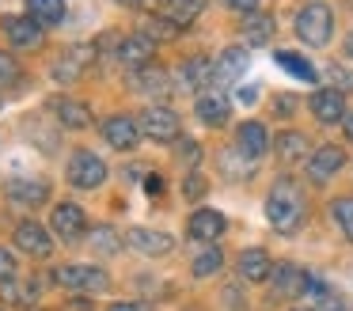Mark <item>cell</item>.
<instances>
[{"label":"cell","mask_w":353,"mask_h":311,"mask_svg":"<svg viewBox=\"0 0 353 311\" xmlns=\"http://www.w3.org/2000/svg\"><path fill=\"white\" fill-rule=\"evenodd\" d=\"M307 217V201H304V190H300L296 179H277L266 194V220L274 224V232L292 235Z\"/></svg>","instance_id":"6da1fadb"},{"label":"cell","mask_w":353,"mask_h":311,"mask_svg":"<svg viewBox=\"0 0 353 311\" xmlns=\"http://www.w3.org/2000/svg\"><path fill=\"white\" fill-rule=\"evenodd\" d=\"M296 38L304 46H312V50L327 46L330 38H334V12H330V4L312 0V4L300 8L296 12Z\"/></svg>","instance_id":"7a4b0ae2"},{"label":"cell","mask_w":353,"mask_h":311,"mask_svg":"<svg viewBox=\"0 0 353 311\" xmlns=\"http://www.w3.org/2000/svg\"><path fill=\"white\" fill-rule=\"evenodd\" d=\"M54 281L65 292H80V296L110 292V273L103 270V265H57Z\"/></svg>","instance_id":"3957f363"},{"label":"cell","mask_w":353,"mask_h":311,"mask_svg":"<svg viewBox=\"0 0 353 311\" xmlns=\"http://www.w3.org/2000/svg\"><path fill=\"white\" fill-rule=\"evenodd\" d=\"M137 126H141V137H148V141L175 144V141H179V129H183V121H179V114L171 110V106L152 103V106H145V114H141Z\"/></svg>","instance_id":"277c9868"},{"label":"cell","mask_w":353,"mask_h":311,"mask_svg":"<svg viewBox=\"0 0 353 311\" xmlns=\"http://www.w3.org/2000/svg\"><path fill=\"white\" fill-rule=\"evenodd\" d=\"M110 167L103 163V156H95L92 148H80L69 156V182L77 190H99L107 182Z\"/></svg>","instance_id":"5b68a950"},{"label":"cell","mask_w":353,"mask_h":311,"mask_svg":"<svg viewBox=\"0 0 353 311\" xmlns=\"http://www.w3.org/2000/svg\"><path fill=\"white\" fill-rule=\"evenodd\" d=\"M213 80H216V61L205 57V53H194V57H186L175 68L179 91H198V95H205V83H213Z\"/></svg>","instance_id":"8992f818"},{"label":"cell","mask_w":353,"mask_h":311,"mask_svg":"<svg viewBox=\"0 0 353 311\" xmlns=\"http://www.w3.org/2000/svg\"><path fill=\"white\" fill-rule=\"evenodd\" d=\"M4 34H8L12 50H23V53H34L46 46V27L34 23L31 15H4Z\"/></svg>","instance_id":"52a82bcc"},{"label":"cell","mask_w":353,"mask_h":311,"mask_svg":"<svg viewBox=\"0 0 353 311\" xmlns=\"http://www.w3.org/2000/svg\"><path fill=\"white\" fill-rule=\"evenodd\" d=\"M342 167H345V152L338 148V144H323V148H315L312 159H307V182H312V186H327Z\"/></svg>","instance_id":"ba28073f"},{"label":"cell","mask_w":353,"mask_h":311,"mask_svg":"<svg viewBox=\"0 0 353 311\" xmlns=\"http://www.w3.org/2000/svg\"><path fill=\"white\" fill-rule=\"evenodd\" d=\"M12 239H16V247L23 250V254H31V258H50L54 254V239H50V232L42 224H34V220H19L16 232H12Z\"/></svg>","instance_id":"9c48e42d"},{"label":"cell","mask_w":353,"mask_h":311,"mask_svg":"<svg viewBox=\"0 0 353 311\" xmlns=\"http://www.w3.org/2000/svg\"><path fill=\"white\" fill-rule=\"evenodd\" d=\"M50 228H54L65 243H77V239H84V232H88V217H84V209H80V205L61 201V205H54Z\"/></svg>","instance_id":"30bf717a"},{"label":"cell","mask_w":353,"mask_h":311,"mask_svg":"<svg viewBox=\"0 0 353 311\" xmlns=\"http://www.w3.org/2000/svg\"><path fill=\"white\" fill-rule=\"evenodd\" d=\"M103 141L118 152H133L141 144V126L133 118H125V114H110L103 121Z\"/></svg>","instance_id":"8fae6325"},{"label":"cell","mask_w":353,"mask_h":311,"mask_svg":"<svg viewBox=\"0 0 353 311\" xmlns=\"http://www.w3.org/2000/svg\"><path fill=\"white\" fill-rule=\"evenodd\" d=\"M152 50H156V42H148V38L137 30V34H130V38H122V42H118L114 57H118V65H125V68H133V72H141V68L156 65V61H152Z\"/></svg>","instance_id":"7c38bea8"},{"label":"cell","mask_w":353,"mask_h":311,"mask_svg":"<svg viewBox=\"0 0 353 311\" xmlns=\"http://www.w3.org/2000/svg\"><path fill=\"white\" fill-rule=\"evenodd\" d=\"M274 292L277 296H285V300H292V296H304L307 288H312V273L307 270H300L296 262H281V265H274Z\"/></svg>","instance_id":"4fadbf2b"},{"label":"cell","mask_w":353,"mask_h":311,"mask_svg":"<svg viewBox=\"0 0 353 311\" xmlns=\"http://www.w3.org/2000/svg\"><path fill=\"white\" fill-rule=\"evenodd\" d=\"M312 114H315V121H323V126H338V121H345V95L338 88H319L312 95Z\"/></svg>","instance_id":"5bb4252c"},{"label":"cell","mask_w":353,"mask_h":311,"mask_svg":"<svg viewBox=\"0 0 353 311\" xmlns=\"http://www.w3.org/2000/svg\"><path fill=\"white\" fill-rule=\"evenodd\" d=\"M95 61V50L92 46H72V50H65L61 57L54 61V80L57 83H72L84 76V68Z\"/></svg>","instance_id":"9a60e30c"},{"label":"cell","mask_w":353,"mask_h":311,"mask_svg":"<svg viewBox=\"0 0 353 311\" xmlns=\"http://www.w3.org/2000/svg\"><path fill=\"white\" fill-rule=\"evenodd\" d=\"M46 110L54 114L61 126H69V129H88L92 126V106L88 103H80V99H69V95H54L46 103Z\"/></svg>","instance_id":"2e32d148"},{"label":"cell","mask_w":353,"mask_h":311,"mask_svg":"<svg viewBox=\"0 0 353 311\" xmlns=\"http://www.w3.org/2000/svg\"><path fill=\"white\" fill-rule=\"evenodd\" d=\"M224 228H228L224 212H216V209H198V212H190V224H186V232H190V239L209 243V247H213V243L224 235Z\"/></svg>","instance_id":"e0dca14e"},{"label":"cell","mask_w":353,"mask_h":311,"mask_svg":"<svg viewBox=\"0 0 353 311\" xmlns=\"http://www.w3.org/2000/svg\"><path fill=\"white\" fill-rule=\"evenodd\" d=\"M4 194H8V201L34 209V205L50 201V182L46 179H8L4 182Z\"/></svg>","instance_id":"ac0fdd59"},{"label":"cell","mask_w":353,"mask_h":311,"mask_svg":"<svg viewBox=\"0 0 353 311\" xmlns=\"http://www.w3.org/2000/svg\"><path fill=\"white\" fill-rule=\"evenodd\" d=\"M130 247L141 250L145 258H163L175 250V239L168 232H156V228H130Z\"/></svg>","instance_id":"d6986e66"},{"label":"cell","mask_w":353,"mask_h":311,"mask_svg":"<svg viewBox=\"0 0 353 311\" xmlns=\"http://www.w3.org/2000/svg\"><path fill=\"white\" fill-rule=\"evenodd\" d=\"M270 148V133L262 121H243V126L236 129V152L247 159H259L262 152Z\"/></svg>","instance_id":"ffe728a7"},{"label":"cell","mask_w":353,"mask_h":311,"mask_svg":"<svg viewBox=\"0 0 353 311\" xmlns=\"http://www.w3.org/2000/svg\"><path fill=\"white\" fill-rule=\"evenodd\" d=\"M274 148L277 156H281V163H304V159H312V144H307L304 133H296V129H285V133L274 137Z\"/></svg>","instance_id":"44dd1931"},{"label":"cell","mask_w":353,"mask_h":311,"mask_svg":"<svg viewBox=\"0 0 353 311\" xmlns=\"http://www.w3.org/2000/svg\"><path fill=\"white\" fill-rule=\"evenodd\" d=\"M247 61H251V53H247L243 46H228V50H224L221 57H216V80H221V83H236V80H243Z\"/></svg>","instance_id":"7402d4cb"},{"label":"cell","mask_w":353,"mask_h":311,"mask_svg":"<svg viewBox=\"0 0 353 311\" xmlns=\"http://www.w3.org/2000/svg\"><path fill=\"white\" fill-rule=\"evenodd\" d=\"M198 121L201 126H213V129H221L224 121H228V99L221 95V91H205V95H198Z\"/></svg>","instance_id":"603a6c76"},{"label":"cell","mask_w":353,"mask_h":311,"mask_svg":"<svg viewBox=\"0 0 353 311\" xmlns=\"http://www.w3.org/2000/svg\"><path fill=\"white\" fill-rule=\"evenodd\" d=\"M141 34H145L148 42H175V38L183 34V27H179L171 15L152 12V15H145V19H141Z\"/></svg>","instance_id":"cb8c5ba5"},{"label":"cell","mask_w":353,"mask_h":311,"mask_svg":"<svg viewBox=\"0 0 353 311\" xmlns=\"http://www.w3.org/2000/svg\"><path fill=\"white\" fill-rule=\"evenodd\" d=\"M270 273H274V262H270V254L262 247H247L239 254V277L243 281H266Z\"/></svg>","instance_id":"d4e9b609"},{"label":"cell","mask_w":353,"mask_h":311,"mask_svg":"<svg viewBox=\"0 0 353 311\" xmlns=\"http://www.w3.org/2000/svg\"><path fill=\"white\" fill-rule=\"evenodd\" d=\"M88 243H92V254L99 258H114L118 250H122V232L110 224H95L92 232H88Z\"/></svg>","instance_id":"484cf974"},{"label":"cell","mask_w":353,"mask_h":311,"mask_svg":"<svg viewBox=\"0 0 353 311\" xmlns=\"http://www.w3.org/2000/svg\"><path fill=\"white\" fill-rule=\"evenodd\" d=\"M27 15L42 27H61L65 23V0H23Z\"/></svg>","instance_id":"4316f807"},{"label":"cell","mask_w":353,"mask_h":311,"mask_svg":"<svg viewBox=\"0 0 353 311\" xmlns=\"http://www.w3.org/2000/svg\"><path fill=\"white\" fill-rule=\"evenodd\" d=\"M274 38V15L266 12H251L243 19V42L247 46H266Z\"/></svg>","instance_id":"83f0119b"},{"label":"cell","mask_w":353,"mask_h":311,"mask_svg":"<svg viewBox=\"0 0 353 311\" xmlns=\"http://www.w3.org/2000/svg\"><path fill=\"white\" fill-rule=\"evenodd\" d=\"M133 88H137L141 95H168L171 83H168V72H163L160 65H148V68H141V72H133Z\"/></svg>","instance_id":"f1b7e54d"},{"label":"cell","mask_w":353,"mask_h":311,"mask_svg":"<svg viewBox=\"0 0 353 311\" xmlns=\"http://www.w3.org/2000/svg\"><path fill=\"white\" fill-rule=\"evenodd\" d=\"M274 61H277L281 68H289V72L296 76V80H304V83H315V80H319V72H315L312 61L296 57V53H289V50H277V53H274Z\"/></svg>","instance_id":"f546056e"},{"label":"cell","mask_w":353,"mask_h":311,"mask_svg":"<svg viewBox=\"0 0 353 311\" xmlns=\"http://www.w3.org/2000/svg\"><path fill=\"white\" fill-rule=\"evenodd\" d=\"M307 296H312V308H315V311H350V308H345V300L334 292V288H327L323 281H315V277H312Z\"/></svg>","instance_id":"4dcf8cb0"},{"label":"cell","mask_w":353,"mask_h":311,"mask_svg":"<svg viewBox=\"0 0 353 311\" xmlns=\"http://www.w3.org/2000/svg\"><path fill=\"white\" fill-rule=\"evenodd\" d=\"M221 265H224V250L221 247H205V250L194 254L190 273L194 277H213V273H221Z\"/></svg>","instance_id":"1f68e13d"},{"label":"cell","mask_w":353,"mask_h":311,"mask_svg":"<svg viewBox=\"0 0 353 311\" xmlns=\"http://www.w3.org/2000/svg\"><path fill=\"white\" fill-rule=\"evenodd\" d=\"M221 171H224V179H232V182L251 179V174H254V159L239 156V152L232 148V152H224V156H221Z\"/></svg>","instance_id":"d6a6232c"},{"label":"cell","mask_w":353,"mask_h":311,"mask_svg":"<svg viewBox=\"0 0 353 311\" xmlns=\"http://www.w3.org/2000/svg\"><path fill=\"white\" fill-rule=\"evenodd\" d=\"M0 292H4L8 303H23V308L39 300V285L34 281H8V285H0Z\"/></svg>","instance_id":"836d02e7"},{"label":"cell","mask_w":353,"mask_h":311,"mask_svg":"<svg viewBox=\"0 0 353 311\" xmlns=\"http://www.w3.org/2000/svg\"><path fill=\"white\" fill-rule=\"evenodd\" d=\"M330 217L345 232V239H353V197H334L330 201Z\"/></svg>","instance_id":"e575fe53"},{"label":"cell","mask_w":353,"mask_h":311,"mask_svg":"<svg viewBox=\"0 0 353 311\" xmlns=\"http://www.w3.org/2000/svg\"><path fill=\"white\" fill-rule=\"evenodd\" d=\"M175 156H179V163H183L186 171H194V167H198V159H201V148H198V141H190V137H183V141L175 144Z\"/></svg>","instance_id":"d590c367"},{"label":"cell","mask_w":353,"mask_h":311,"mask_svg":"<svg viewBox=\"0 0 353 311\" xmlns=\"http://www.w3.org/2000/svg\"><path fill=\"white\" fill-rule=\"evenodd\" d=\"M201 194H205V179L198 171H183V197L186 201H198Z\"/></svg>","instance_id":"8d00e7d4"},{"label":"cell","mask_w":353,"mask_h":311,"mask_svg":"<svg viewBox=\"0 0 353 311\" xmlns=\"http://www.w3.org/2000/svg\"><path fill=\"white\" fill-rule=\"evenodd\" d=\"M16 254H12L8 247H0V285H8V281H16Z\"/></svg>","instance_id":"74e56055"},{"label":"cell","mask_w":353,"mask_h":311,"mask_svg":"<svg viewBox=\"0 0 353 311\" xmlns=\"http://www.w3.org/2000/svg\"><path fill=\"white\" fill-rule=\"evenodd\" d=\"M12 80H19V65H16L12 53L0 50V83H12Z\"/></svg>","instance_id":"f35d334b"},{"label":"cell","mask_w":353,"mask_h":311,"mask_svg":"<svg viewBox=\"0 0 353 311\" xmlns=\"http://www.w3.org/2000/svg\"><path fill=\"white\" fill-rule=\"evenodd\" d=\"M327 76L334 80V88H338V91H353V72H350V68L330 65V68H327Z\"/></svg>","instance_id":"ab89813d"},{"label":"cell","mask_w":353,"mask_h":311,"mask_svg":"<svg viewBox=\"0 0 353 311\" xmlns=\"http://www.w3.org/2000/svg\"><path fill=\"white\" fill-rule=\"evenodd\" d=\"M274 106H277V118H292V114H296V95H277L274 99Z\"/></svg>","instance_id":"60d3db41"},{"label":"cell","mask_w":353,"mask_h":311,"mask_svg":"<svg viewBox=\"0 0 353 311\" xmlns=\"http://www.w3.org/2000/svg\"><path fill=\"white\" fill-rule=\"evenodd\" d=\"M107 311H152V308H148L145 300H118V303H110Z\"/></svg>","instance_id":"b9f144b4"},{"label":"cell","mask_w":353,"mask_h":311,"mask_svg":"<svg viewBox=\"0 0 353 311\" xmlns=\"http://www.w3.org/2000/svg\"><path fill=\"white\" fill-rule=\"evenodd\" d=\"M224 4H228L232 12H243V15L259 12V0H224Z\"/></svg>","instance_id":"7bdbcfd3"},{"label":"cell","mask_w":353,"mask_h":311,"mask_svg":"<svg viewBox=\"0 0 353 311\" xmlns=\"http://www.w3.org/2000/svg\"><path fill=\"white\" fill-rule=\"evenodd\" d=\"M145 190H148V194H160V190H163V179H160V174H148V179H145Z\"/></svg>","instance_id":"ee69618b"},{"label":"cell","mask_w":353,"mask_h":311,"mask_svg":"<svg viewBox=\"0 0 353 311\" xmlns=\"http://www.w3.org/2000/svg\"><path fill=\"white\" fill-rule=\"evenodd\" d=\"M254 99H259V91H254V88H239V103H254Z\"/></svg>","instance_id":"f6af8a7d"},{"label":"cell","mask_w":353,"mask_h":311,"mask_svg":"<svg viewBox=\"0 0 353 311\" xmlns=\"http://www.w3.org/2000/svg\"><path fill=\"white\" fill-rule=\"evenodd\" d=\"M342 129H345V141H353V110L345 114V121H342Z\"/></svg>","instance_id":"bcb514c9"},{"label":"cell","mask_w":353,"mask_h":311,"mask_svg":"<svg viewBox=\"0 0 353 311\" xmlns=\"http://www.w3.org/2000/svg\"><path fill=\"white\" fill-rule=\"evenodd\" d=\"M179 4H183V0H160V8H163V15H171V12H175V8Z\"/></svg>","instance_id":"7dc6e473"},{"label":"cell","mask_w":353,"mask_h":311,"mask_svg":"<svg viewBox=\"0 0 353 311\" xmlns=\"http://www.w3.org/2000/svg\"><path fill=\"white\" fill-rule=\"evenodd\" d=\"M345 57H350V61H353V34H350V38H345Z\"/></svg>","instance_id":"c3c4849f"},{"label":"cell","mask_w":353,"mask_h":311,"mask_svg":"<svg viewBox=\"0 0 353 311\" xmlns=\"http://www.w3.org/2000/svg\"><path fill=\"white\" fill-rule=\"evenodd\" d=\"M118 4H125V8H141L145 0H118Z\"/></svg>","instance_id":"681fc988"},{"label":"cell","mask_w":353,"mask_h":311,"mask_svg":"<svg viewBox=\"0 0 353 311\" xmlns=\"http://www.w3.org/2000/svg\"><path fill=\"white\" fill-rule=\"evenodd\" d=\"M292 311H315V308H292Z\"/></svg>","instance_id":"f907efd6"},{"label":"cell","mask_w":353,"mask_h":311,"mask_svg":"<svg viewBox=\"0 0 353 311\" xmlns=\"http://www.w3.org/2000/svg\"><path fill=\"white\" fill-rule=\"evenodd\" d=\"M345 4H350V8H353V0H345Z\"/></svg>","instance_id":"816d5d0a"},{"label":"cell","mask_w":353,"mask_h":311,"mask_svg":"<svg viewBox=\"0 0 353 311\" xmlns=\"http://www.w3.org/2000/svg\"><path fill=\"white\" fill-rule=\"evenodd\" d=\"M0 311H4V308H0Z\"/></svg>","instance_id":"f5cc1de1"}]
</instances>
